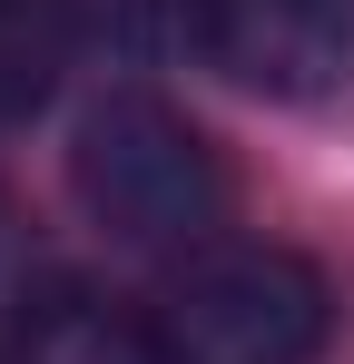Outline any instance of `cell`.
<instances>
[{
	"mask_svg": "<svg viewBox=\"0 0 354 364\" xmlns=\"http://www.w3.org/2000/svg\"><path fill=\"white\" fill-rule=\"evenodd\" d=\"M69 178H79V207L128 246H158V256H197L217 246V217H227V168L197 128L177 119L168 99L148 89H118L89 109L79 148H69Z\"/></svg>",
	"mask_w": 354,
	"mask_h": 364,
	"instance_id": "6da1fadb",
	"label": "cell"
},
{
	"mask_svg": "<svg viewBox=\"0 0 354 364\" xmlns=\"http://www.w3.org/2000/svg\"><path fill=\"white\" fill-rule=\"evenodd\" d=\"M158 364H315L335 335L325 276L286 246H197L148 305Z\"/></svg>",
	"mask_w": 354,
	"mask_h": 364,
	"instance_id": "7a4b0ae2",
	"label": "cell"
},
{
	"mask_svg": "<svg viewBox=\"0 0 354 364\" xmlns=\"http://www.w3.org/2000/svg\"><path fill=\"white\" fill-rule=\"evenodd\" d=\"M207 60L256 99L354 89V0H207Z\"/></svg>",
	"mask_w": 354,
	"mask_h": 364,
	"instance_id": "3957f363",
	"label": "cell"
},
{
	"mask_svg": "<svg viewBox=\"0 0 354 364\" xmlns=\"http://www.w3.org/2000/svg\"><path fill=\"white\" fill-rule=\"evenodd\" d=\"M0 364H158V335L138 305L99 296V286H40L20 305Z\"/></svg>",
	"mask_w": 354,
	"mask_h": 364,
	"instance_id": "277c9868",
	"label": "cell"
},
{
	"mask_svg": "<svg viewBox=\"0 0 354 364\" xmlns=\"http://www.w3.org/2000/svg\"><path fill=\"white\" fill-rule=\"evenodd\" d=\"M69 40H79L69 0H0V119L50 109L59 69H69Z\"/></svg>",
	"mask_w": 354,
	"mask_h": 364,
	"instance_id": "5b68a950",
	"label": "cell"
},
{
	"mask_svg": "<svg viewBox=\"0 0 354 364\" xmlns=\"http://www.w3.org/2000/svg\"><path fill=\"white\" fill-rule=\"evenodd\" d=\"M69 20L109 60H168L187 40H207V0H69Z\"/></svg>",
	"mask_w": 354,
	"mask_h": 364,
	"instance_id": "8992f818",
	"label": "cell"
},
{
	"mask_svg": "<svg viewBox=\"0 0 354 364\" xmlns=\"http://www.w3.org/2000/svg\"><path fill=\"white\" fill-rule=\"evenodd\" d=\"M20 305H30V227H20V207L0 197V345H10Z\"/></svg>",
	"mask_w": 354,
	"mask_h": 364,
	"instance_id": "52a82bcc",
	"label": "cell"
}]
</instances>
